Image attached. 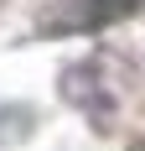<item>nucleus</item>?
<instances>
[{"instance_id": "obj_1", "label": "nucleus", "mask_w": 145, "mask_h": 151, "mask_svg": "<svg viewBox=\"0 0 145 151\" xmlns=\"http://www.w3.org/2000/svg\"><path fill=\"white\" fill-rule=\"evenodd\" d=\"M114 5H119V11H130V5H135V0H114Z\"/></svg>"}]
</instances>
